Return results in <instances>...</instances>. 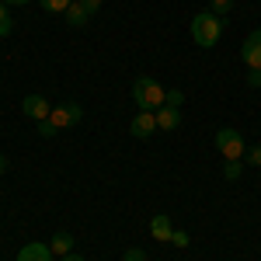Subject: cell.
Wrapping results in <instances>:
<instances>
[{"mask_svg": "<svg viewBox=\"0 0 261 261\" xmlns=\"http://www.w3.org/2000/svg\"><path fill=\"white\" fill-rule=\"evenodd\" d=\"M164 105H171V108H181V105H185V94H181L178 87H171V91L164 94Z\"/></svg>", "mask_w": 261, "mask_h": 261, "instance_id": "obj_17", "label": "cell"}, {"mask_svg": "<svg viewBox=\"0 0 261 261\" xmlns=\"http://www.w3.org/2000/svg\"><path fill=\"white\" fill-rule=\"evenodd\" d=\"M241 174H244V164L241 161H226V164H223V178H226V181H237Z\"/></svg>", "mask_w": 261, "mask_h": 261, "instance_id": "obj_14", "label": "cell"}, {"mask_svg": "<svg viewBox=\"0 0 261 261\" xmlns=\"http://www.w3.org/2000/svg\"><path fill=\"white\" fill-rule=\"evenodd\" d=\"M167 244H178V247H188V244H192V237H188V230H174Z\"/></svg>", "mask_w": 261, "mask_h": 261, "instance_id": "obj_18", "label": "cell"}, {"mask_svg": "<svg viewBox=\"0 0 261 261\" xmlns=\"http://www.w3.org/2000/svg\"><path fill=\"white\" fill-rule=\"evenodd\" d=\"M87 21H91V14L81 7V0H73V4L66 7V24H70V28H84Z\"/></svg>", "mask_w": 261, "mask_h": 261, "instance_id": "obj_12", "label": "cell"}, {"mask_svg": "<svg viewBox=\"0 0 261 261\" xmlns=\"http://www.w3.org/2000/svg\"><path fill=\"white\" fill-rule=\"evenodd\" d=\"M49 247H53V258H66V254H73V237L60 230V233L49 241Z\"/></svg>", "mask_w": 261, "mask_h": 261, "instance_id": "obj_11", "label": "cell"}, {"mask_svg": "<svg viewBox=\"0 0 261 261\" xmlns=\"http://www.w3.org/2000/svg\"><path fill=\"white\" fill-rule=\"evenodd\" d=\"M18 261H53V247L49 244H24L18 251Z\"/></svg>", "mask_w": 261, "mask_h": 261, "instance_id": "obj_9", "label": "cell"}, {"mask_svg": "<svg viewBox=\"0 0 261 261\" xmlns=\"http://www.w3.org/2000/svg\"><path fill=\"white\" fill-rule=\"evenodd\" d=\"M84 119V108L77 105V101H63V105H53V115H49V122L56 125V129H73L77 122Z\"/></svg>", "mask_w": 261, "mask_h": 261, "instance_id": "obj_4", "label": "cell"}, {"mask_svg": "<svg viewBox=\"0 0 261 261\" xmlns=\"http://www.w3.org/2000/svg\"><path fill=\"white\" fill-rule=\"evenodd\" d=\"M241 60L251 66V70H261V28H254L241 45Z\"/></svg>", "mask_w": 261, "mask_h": 261, "instance_id": "obj_6", "label": "cell"}, {"mask_svg": "<svg viewBox=\"0 0 261 261\" xmlns=\"http://www.w3.org/2000/svg\"><path fill=\"white\" fill-rule=\"evenodd\" d=\"M21 112H24L32 122H45L49 115H53V105L42 98V94H28V98L21 101Z\"/></svg>", "mask_w": 261, "mask_h": 261, "instance_id": "obj_5", "label": "cell"}, {"mask_svg": "<svg viewBox=\"0 0 261 261\" xmlns=\"http://www.w3.org/2000/svg\"><path fill=\"white\" fill-rule=\"evenodd\" d=\"M7 164H11V161H7V157H4V153H0V174H4V171H7Z\"/></svg>", "mask_w": 261, "mask_h": 261, "instance_id": "obj_25", "label": "cell"}, {"mask_svg": "<svg viewBox=\"0 0 261 261\" xmlns=\"http://www.w3.org/2000/svg\"><path fill=\"white\" fill-rule=\"evenodd\" d=\"M129 133H133L136 140H146V136H153V133H157V112H140L136 119L129 122Z\"/></svg>", "mask_w": 261, "mask_h": 261, "instance_id": "obj_7", "label": "cell"}, {"mask_svg": "<svg viewBox=\"0 0 261 261\" xmlns=\"http://www.w3.org/2000/svg\"><path fill=\"white\" fill-rule=\"evenodd\" d=\"M11 28H14V21H11V7H7V4H0V39H4V35H11Z\"/></svg>", "mask_w": 261, "mask_h": 261, "instance_id": "obj_15", "label": "cell"}, {"mask_svg": "<svg viewBox=\"0 0 261 261\" xmlns=\"http://www.w3.org/2000/svg\"><path fill=\"white\" fill-rule=\"evenodd\" d=\"M42 11H49V14H66V7L73 4V0H39Z\"/></svg>", "mask_w": 261, "mask_h": 261, "instance_id": "obj_13", "label": "cell"}, {"mask_svg": "<svg viewBox=\"0 0 261 261\" xmlns=\"http://www.w3.org/2000/svg\"><path fill=\"white\" fill-rule=\"evenodd\" d=\"M178 125H181V108L161 105V108H157V129H161V133H174Z\"/></svg>", "mask_w": 261, "mask_h": 261, "instance_id": "obj_8", "label": "cell"}, {"mask_svg": "<svg viewBox=\"0 0 261 261\" xmlns=\"http://www.w3.org/2000/svg\"><path fill=\"white\" fill-rule=\"evenodd\" d=\"M209 11H213L216 18H226V14L233 11V0H209Z\"/></svg>", "mask_w": 261, "mask_h": 261, "instance_id": "obj_16", "label": "cell"}, {"mask_svg": "<svg viewBox=\"0 0 261 261\" xmlns=\"http://www.w3.org/2000/svg\"><path fill=\"white\" fill-rule=\"evenodd\" d=\"M81 7L87 11V14H98V11H101V0H81Z\"/></svg>", "mask_w": 261, "mask_h": 261, "instance_id": "obj_22", "label": "cell"}, {"mask_svg": "<svg viewBox=\"0 0 261 261\" xmlns=\"http://www.w3.org/2000/svg\"><path fill=\"white\" fill-rule=\"evenodd\" d=\"M60 261H84L81 254H66V258H60Z\"/></svg>", "mask_w": 261, "mask_h": 261, "instance_id": "obj_26", "label": "cell"}, {"mask_svg": "<svg viewBox=\"0 0 261 261\" xmlns=\"http://www.w3.org/2000/svg\"><path fill=\"white\" fill-rule=\"evenodd\" d=\"M122 261H146V254H143L140 247H129V251L122 254Z\"/></svg>", "mask_w": 261, "mask_h": 261, "instance_id": "obj_20", "label": "cell"}, {"mask_svg": "<svg viewBox=\"0 0 261 261\" xmlns=\"http://www.w3.org/2000/svg\"><path fill=\"white\" fill-rule=\"evenodd\" d=\"M247 87H261V70H251L247 73Z\"/></svg>", "mask_w": 261, "mask_h": 261, "instance_id": "obj_23", "label": "cell"}, {"mask_svg": "<svg viewBox=\"0 0 261 261\" xmlns=\"http://www.w3.org/2000/svg\"><path fill=\"white\" fill-rule=\"evenodd\" d=\"M220 35H223V18H216L213 11H202V14L192 18V39H195V45L213 49L220 42Z\"/></svg>", "mask_w": 261, "mask_h": 261, "instance_id": "obj_1", "label": "cell"}, {"mask_svg": "<svg viewBox=\"0 0 261 261\" xmlns=\"http://www.w3.org/2000/svg\"><path fill=\"white\" fill-rule=\"evenodd\" d=\"M171 233H174L171 216H153V220H150V237H153V241L167 244V241H171Z\"/></svg>", "mask_w": 261, "mask_h": 261, "instance_id": "obj_10", "label": "cell"}, {"mask_svg": "<svg viewBox=\"0 0 261 261\" xmlns=\"http://www.w3.org/2000/svg\"><path fill=\"white\" fill-rule=\"evenodd\" d=\"M216 150H220L226 161H241L244 153H247L244 136L237 133V129H220V133H216Z\"/></svg>", "mask_w": 261, "mask_h": 261, "instance_id": "obj_3", "label": "cell"}, {"mask_svg": "<svg viewBox=\"0 0 261 261\" xmlns=\"http://www.w3.org/2000/svg\"><path fill=\"white\" fill-rule=\"evenodd\" d=\"M0 4H7V7H21V4H28V0H0Z\"/></svg>", "mask_w": 261, "mask_h": 261, "instance_id": "obj_24", "label": "cell"}, {"mask_svg": "<svg viewBox=\"0 0 261 261\" xmlns=\"http://www.w3.org/2000/svg\"><path fill=\"white\" fill-rule=\"evenodd\" d=\"M164 94L167 91L153 77H136V84H133V101L140 105V112H157L164 105Z\"/></svg>", "mask_w": 261, "mask_h": 261, "instance_id": "obj_2", "label": "cell"}, {"mask_svg": "<svg viewBox=\"0 0 261 261\" xmlns=\"http://www.w3.org/2000/svg\"><path fill=\"white\" fill-rule=\"evenodd\" d=\"M56 133H60V129H56V125H53L49 119H45V122H39V136H42V140H53Z\"/></svg>", "mask_w": 261, "mask_h": 261, "instance_id": "obj_19", "label": "cell"}, {"mask_svg": "<svg viewBox=\"0 0 261 261\" xmlns=\"http://www.w3.org/2000/svg\"><path fill=\"white\" fill-rule=\"evenodd\" d=\"M247 164H254V167H261V143L247 150Z\"/></svg>", "mask_w": 261, "mask_h": 261, "instance_id": "obj_21", "label": "cell"}]
</instances>
